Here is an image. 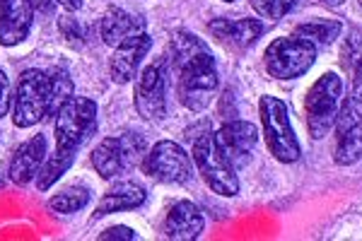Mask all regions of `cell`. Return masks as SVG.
<instances>
[{"mask_svg": "<svg viewBox=\"0 0 362 241\" xmlns=\"http://www.w3.org/2000/svg\"><path fill=\"white\" fill-rule=\"evenodd\" d=\"M215 90H218V68L210 51H201L179 63L177 97L189 111L198 114L206 109L213 102Z\"/></svg>", "mask_w": 362, "mask_h": 241, "instance_id": "cell-1", "label": "cell"}, {"mask_svg": "<svg viewBox=\"0 0 362 241\" xmlns=\"http://www.w3.org/2000/svg\"><path fill=\"white\" fill-rule=\"evenodd\" d=\"M51 114V82L49 73L29 68L20 75L13 97V121L17 128L37 126Z\"/></svg>", "mask_w": 362, "mask_h": 241, "instance_id": "cell-2", "label": "cell"}, {"mask_svg": "<svg viewBox=\"0 0 362 241\" xmlns=\"http://www.w3.org/2000/svg\"><path fill=\"white\" fill-rule=\"evenodd\" d=\"M259 109H261V123H264V133H266V145L271 150V155L283 164H293L300 160L302 150L293 131V123H290V114L285 102L266 94V97H261Z\"/></svg>", "mask_w": 362, "mask_h": 241, "instance_id": "cell-3", "label": "cell"}, {"mask_svg": "<svg viewBox=\"0 0 362 241\" xmlns=\"http://www.w3.org/2000/svg\"><path fill=\"white\" fill-rule=\"evenodd\" d=\"M56 148L78 152L80 145L97 131V104L87 97H70L56 111Z\"/></svg>", "mask_w": 362, "mask_h": 241, "instance_id": "cell-4", "label": "cell"}, {"mask_svg": "<svg viewBox=\"0 0 362 241\" xmlns=\"http://www.w3.org/2000/svg\"><path fill=\"white\" fill-rule=\"evenodd\" d=\"M194 162L198 174L203 176V181L208 184V188L218 196L225 198H235L239 193V179H237V169H232V164L225 160L223 152L215 145L213 133L198 135L194 140Z\"/></svg>", "mask_w": 362, "mask_h": 241, "instance_id": "cell-5", "label": "cell"}, {"mask_svg": "<svg viewBox=\"0 0 362 241\" xmlns=\"http://www.w3.org/2000/svg\"><path fill=\"white\" fill-rule=\"evenodd\" d=\"M317 61V46L305 37H280L266 49V70L278 80L302 78Z\"/></svg>", "mask_w": 362, "mask_h": 241, "instance_id": "cell-6", "label": "cell"}, {"mask_svg": "<svg viewBox=\"0 0 362 241\" xmlns=\"http://www.w3.org/2000/svg\"><path fill=\"white\" fill-rule=\"evenodd\" d=\"M145 157V140L138 133H124L104 138L92 152V167L102 179H114L124 174L126 169L143 164Z\"/></svg>", "mask_w": 362, "mask_h": 241, "instance_id": "cell-7", "label": "cell"}, {"mask_svg": "<svg viewBox=\"0 0 362 241\" xmlns=\"http://www.w3.org/2000/svg\"><path fill=\"white\" fill-rule=\"evenodd\" d=\"M343 82L336 73H326L314 82L312 90L307 92V128L314 140H321L329 128L334 126L338 114V102H341Z\"/></svg>", "mask_w": 362, "mask_h": 241, "instance_id": "cell-8", "label": "cell"}, {"mask_svg": "<svg viewBox=\"0 0 362 241\" xmlns=\"http://www.w3.org/2000/svg\"><path fill=\"white\" fill-rule=\"evenodd\" d=\"M143 172L160 184H189L194 176L191 155L172 140H160L143 157Z\"/></svg>", "mask_w": 362, "mask_h": 241, "instance_id": "cell-9", "label": "cell"}, {"mask_svg": "<svg viewBox=\"0 0 362 241\" xmlns=\"http://www.w3.org/2000/svg\"><path fill=\"white\" fill-rule=\"evenodd\" d=\"M336 145L334 160L341 167L362 160V102L355 97L346 99L336 114Z\"/></svg>", "mask_w": 362, "mask_h": 241, "instance_id": "cell-10", "label": "cell"}, {"mask_svg": "<svg viewBox=\"0 0 362 241\" xmlns=\"http://www.w3.org/2000/svg\"><path fill=\"white\" fill-rule=\"evenodd\" d=\"M136 109L145 121H162L167 116V73L165 63H153L136 82Z\"/></svg>", "mask_w": 362, "mask_h": 241, "instance_id": "cell-11", "label": "cell"}, {"mask_svg": "<svg viewBox=\"0 0 362 241\" xmlns=\"http://www.w3.org/2000/svg\"><path fill=\"white\" fill-rule=\"evenodd\" d=\"M218 150L232 164V169H242L251 162L259 133L249 121H230L213 135Z\"/></svg>", "mask_w": 362, "mask_h": 241, "instance_id": "cell-12", "label": "cell"}, {"mask_svg": "<svg viewBox=\"0 0 362 241\" xmlns=\"http://www.w3.org/2000/svg\"><path fill=\"white\" fill-rule=\"evenodd\" d=\"M34 25L32 0H0V46L22 44Z\"/></svg>", "mask_w": 362, "mask_h": 241, "instance_id": "cell-13", "label": "cell"}, {"mask_svg": "<svg viewBox=\"0 0 362 241\" xmlns=\"http://www.w3.org/2000/svg\"><path fill=\"white\" fill-rule=\"evenodd\" d=\"M150 49H153V39L145 32L138 34L136 39L126 41V44L116 46L112 61H109V75H112V80L119 82V85L131 82L136 78L140 63H143V58L148 56Z\"/></svg>", "mask_w": 362, "mask_h": 241, "instance_id": "cell-14", "label": "cell"}, {"mask_svg": "<svg viewBox=\"0 0 362 241\" xmlns=\"http://www.w3.org/2000/svg\"><path fill=\"white\" fill-rule=\"evenodd\" d=\"M203 227H206V220H203L201 210L191 201H177L169 208L162 232L167 239L174 241H194L203 234Z\"/></svg>", "mask_w": 362, "mask_h": 241, "instance_id": "cell-15", "label": "cell"}, {"mask_svg": "<svg viewBox=\"0 0 362 241\" xmlns=\"http://www.w3.org/2000/svg\"><path fill=\"white\" fill-rule=\"evenodd\" d=\"M44 160H46V138L44 135H34V138L25 140V143L15 150L13 160H10V169H8L10 179L20 186L29 184L32 179H37V172L44 164Z\"/></svg>", "mask_w": 362, "mask_h": 241, "instance_id": "cell-16", "label": "cell"}, {"mask_svg": "<svg viewBox=\"0 0 362 241\" xmlns=\"http://www.w3.org/2000/svg\"><path fill=\"white\" fill-rule=\"evenodd\" d=\"M145 32V20L133 13H128L124 8H112L107 15L102 17V25H99V34L107 46H121L126 41L136 39L138 34Z\"/></svg>", "mask_w": 362, "mask_h": 241, "instance_id": "cell-17", "label": "cell"}, {"mask_svg": "<svg viewBox=\"0 0 362 241\" xmlns=\"http://www.w3.org/2000/svg\"><path fill=\"white\" fill-rule=\"evenodd\" d=\"M208 29L232 49H249L264 34V22L251 20V17H244V20H213Z\"/></svg>", "mask_w": 362, "mask_h": 241, "instance_id": "cell-18", "label": "cell"}, {"mask_svg": "<svg viewBox=\"0 0 362 241\" xmlns=\"http://www.w3.org/2000/svg\"><path fill=\"white\" fill-rule=\"evenodd\" d=\"M145 188L136 181H116V186L109 188L97 203L95 220L97 217H107L112 213H124V210H136L145 203Z\"/></svg>", "mask_w": 362, "mask_h": 241, "instance_id": "cell-19", "label": "cell"}, {"mask_svg": "<svg viewBox=\"0 0 362 241\" xmlns=\"http://www.w3.org/2000/svg\"><path fill=\"white\" fill-rule=\"evenodd\" d=\"M343 25L338 20H309L295 27L297 37H305L312 41L314 46H331L341 37Z\"/></svg>", "mask_w": 362, "mask_h": 241, "instance_id": "cell-20", "label": "cell"}, {"mask_svg": "<svg viewBox=\"0 0 362 241\" xmlns=\"http://www.w3.org/2000/svg\"><path fill=\"white\" fill-rule=\"evenodd\" d=\"M90 203V188L83 184H73L63 191H58L49 201V210L54 215H73L78 210H83Z\"/></svg>", "mask_w": 362, "mask_h": 241, "instance_id": "cell-21", "label": "cell"}, {"mask_svg": "<svg viewBox=\"0 0 362 241\" xmlns=\"http://www.w3.org/2000/svg\"><path fill=\"white\" fill-rule=\"evenodd\" d=\"M73 160H75V152L58 150L56 148L54 155H51L49 160H44V164L39 167V172H37V186H39V191H49V188L54 186L56 181L68 172L70 164H73Z\"/></svg>", "mask_w": 362, "mask_h": 241, "instance_id": "cell-22", "label": "cell"}, {"mask_svg": "<svg viewBox=\"0 0 362 241\" xmlns=\"http://www.w3.org/2000/svg\"><path fill=\"white\" fill-rule=\"evenodd\" d=\"M49 82H51V114H56L73 97V80H70L66 70H51Z\"/></svg>", "mask_w": 362, "mask_h": 241, "instance_id": "cell-23", "label": "cell"}, {"mask_svg": "<svg viewBox=\"0 0 362 241\" xmlns=\"http://www.w3.org/2000/svg\"><path fill=\"white\" fill-rule=\"evenodd\" d=\"M172 39H174L172 41V51H174V61H177V63H184L186 58L201 54V51H208V46L203 44L198 37H194V34L177 32Z\"/></svg>", "mask_w": 362, "mask_h": 241, "instance_id": "cell-24", "label": "cell"}, {"mask_svg": "<svg viewBox=\"0 0 362 241\" xmlns=\"http://www.w3.org/2000/svg\"><path fill=\"white\" fill-rule=\"evenodd\" d=\"M249 3H251V8H254L261 17L276 22V20L285 17V15L290 13V10L295 8L297 0H249Z\"/></svg>", "mask_w": 362, "mask_h": 241, "instance_id": "cell-25", "label": "cell"}, {"mask_svg": "<svg viewBox=\"0 0 362 241\" xmlns=\"http://www.w3.org/2000/svg\"><path fill=\"white\" fill-rule=\"evenodd\" d=\"M99 239H102V241H109V239H124V241H133V239H138V234L133 232L131 227L119 225V227H109L107 232H102V234H99Z\"/></svg>", "mask_w": 362, "mask_h": 241, "instance_id": "cell-26", "label": "cell"}, {"mask_svg": "<svg viewBox=\"0 0 362 241\" xmlns=\"http://www.w3.org/2000/svg\"><path fill=\"white\" fill-rule=\"evenodd\" d=\"M8 107H10V80H8V75L0 70V119L5 116Z\"/></svg>", "mask_w": 362, "mask_h": 241, "instance_id": "cell-27", "label": "cell"}, {"mask_svg": "<svg viewBox=\"0 0 362 241\" xmlns=\"http://www.w3.org/2000/svg\"><path fill=\"white\" fill-rule=\"evenodd\" d=\"M353 92H355V99L362 102V56L355 66V75H353Z\"/></svg>", "mask_w": 362, "mask_h": 241, "instance_id": "cell-28", "label": "cell"}, {"mask_svg": "<svg viewBox=\"0 0 362 241\" xmlns=\"http://www.w3.org/2000/svg\"><path fill=\"white\" fill-rule=\"evenodd\" d=\"M54 3H58L63 10H68V13H75V10L83 8V0H54Z\"/></svg>", "mask_w": 362, "mask_h": 241, "instance_id": "cell-29", "label": "cell"}, {"mask_svg": "<svg viewBox=\"0 0 362 241\" xmlns=\"http://www.w3.org/2000/svg\"><path fill=\"white\" fill-rule=\"evenodd\" d=\"M319 3L329 5V8H338V5H343V3H346V0H319Z\"/></svg>", "mask_w": 362, "mask_h": 241, "instance_id": "cell-30", "label": "cell"}, {"mask_svg": "<svg viewBox=\"0 0 362 241\" xmlns=\"http://www.w3.org/2000/svg\"><path fill=\"white\" fill-rule=\"evenodd\" d=\"M0 186H3V172H0Z\"/></svg>", "mask_w": 362, "mask_h": 241, "instance_id": "cell-31", "label": "cell"}, {"mask_svg": "<svg viewBox=\"0 0 362 241\" xmlns=\"http://www.w3.org/2000/svg\"><path fill=\"white\" fill-rule=\"evenodd\" d=\"M225 3H235V0H225Z\"/></svg>", "mask_w": 362, "mask_h": 241, "instance_id": "cell-32", "label": "cell"}]
</instances>
